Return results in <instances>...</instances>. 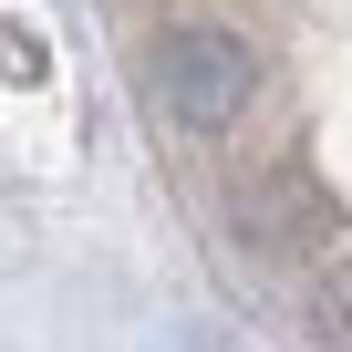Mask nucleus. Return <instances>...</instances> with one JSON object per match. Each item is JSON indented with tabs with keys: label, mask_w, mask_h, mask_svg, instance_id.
I'll return each mask as SVG.
<instances>
[{
	"label": "nucleus",
	"mask_w": 352,
	"mask_h": 352,
	"mask_svg": "<svg viewBox=\"0 0 352 352\" xmlns=\"http://www.w3.org/2000/svg\"><path fill=\"white\" fill-rule=\"evenodd\" d=\"M145 83H155V104H166L176 124L218 135V124L249 114V94H259V52H249L239 32H218V21H176V32H155Z\"/></svg>",
	"instance_id": "f257e3e1"
},
{
	"label": "nucleus",
	"mask_w": 352,
	"mask_h": 352,
	"mask_svg": "<svg viewBox=\"0 0 352 352\" xmlns=\"http://www.w3.org/2000/svg\"><path fill=\"white\" fill-rule=\"evenodd\" d=\"M311 331H321L331 352H352V270H331V280L311 290Z\"/></svg>",
	"instance_id": "f03ea898"
}]
</instances>
